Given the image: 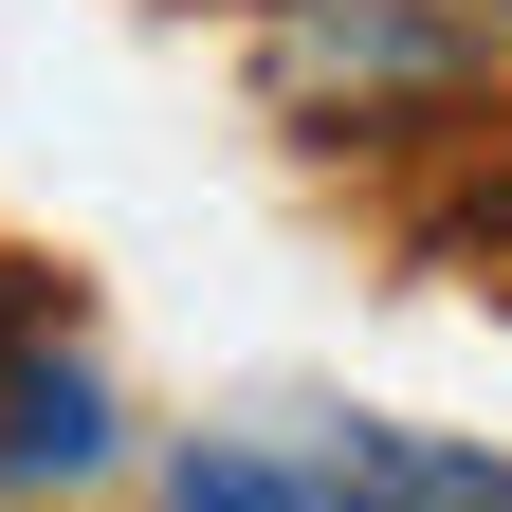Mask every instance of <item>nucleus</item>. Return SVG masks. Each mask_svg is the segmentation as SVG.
<instances>
[{
	"label": "nucleus",
	"mask_w": 512,
	"mask_h": 512,
	"mask_svg": "<svg viewBox=\"0 0 512 512\" xmlns=\"http://www.w3.org/2000/svg\"><path fill=\"white\" fill-rule=\"evenodd\" d=\"M256 92H275L311 147H403V128H458V147H476L494 37L458 19V0H275Z\"/></svg>",
	"instance_id": "nucleus-1"
},
{
	"label": "nucleus",
	"mask_w": 512,
	"mask_h": 512,
	"mask_svg": "<svg viewBox=\"0 0 512 512\" xmlns=\"http://www.w3.org/2000/svg\"><path fill=\"white\" fill-rule=\"evenodd\" d=\"M439 256L512 275V147H494V128H476V183H458V220H439Z\"/></svg>",
	"instance_id": "nucleus-4"
},
{
	"label": "nucleus",
	"mask_w": 512,
	"mask_h": 512,
	"mask_svg": "<svg viewBox=\"0 0 512 512\" xmlns=\"http://www.w3.org/2000/svg\"><path fill=\"white\" fill-rule=\"evenodd\" d=\"M476 512H512V458H494V494H476Z\"/></svg>",
	"instance_id": "nucleus-6"
},
{
	"label": "nucleus",
	"mask_w": 512,
	"mask_h": 512,
	"mask_svg": "<svg viewBox=\"0 0 512 512\" xmlns=\"http://www.w3.org/2000/svg\"><path fill=\"white\" fill-rule=\"evenodd\" d=\"M92 476H110V366L19 311L0 330V494H92Z\"/></svg>",
	"instance_id": "nucleus-2"
},
{
	"label": "nucleus",
	"mask_w": 512,
	"mask_h": 512,
	"mask_svg": "<svg viewBox=\"0 0 512 512\" xmlns=\"http://www.w3.org/2000/svg\"><path fill=\"white\" fill-rule=\"evenodd\" d=\"M165 512H348L311 458H275V439H183L165 458Z\"/></svg>",
	"instance_id": "nucleus-3"
},
{
	"label": "nucleus",
	"mask_w": 512,
	"mask_h": 512,
	"mask_svg": "<svg viewBox=\"0 0 512 512\" xmlns=\"http://www.w3.org/2000/svg\"><path fill=\"white\" fill-rule=\"evenodd\" d=\"M19 311H37V293H19V275H0V330H19Z\"/></svg>",
	"instance_id": "nucleus-5"
}]
</instances>
